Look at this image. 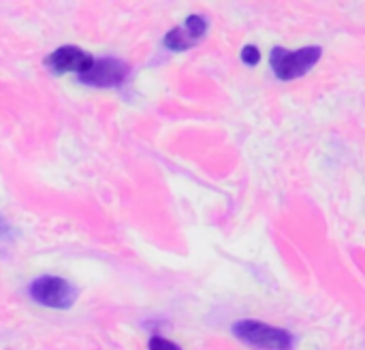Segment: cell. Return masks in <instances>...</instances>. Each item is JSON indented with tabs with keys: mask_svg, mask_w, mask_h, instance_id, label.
Masks as SVG:
<instances>
[{
	"mask_svg": "<svg viewBox=\"0 0 365 350\" xmlns=\"http://www.w3.org/2000/svg\"><path fill=\"white\" fill-rule=\"evenodd\" d=\"M233 334L242 342L261 350H293L295 344L293 334H289L287 329L265 325L261 321H240L233 325Z\"/></svg>",
	"mask_w": 365,
	"mask_h": 350,
	"instance_id": "1",
	"label": "cell"
},
{
	"mask_svg": "<svg viewBox=\"0 0 365 350\" xmlns=\"http://www.w3.org/2000/svg\"><path fill=\"white\" fill-rule=\"evenodd\" d=\"M323 49L321 47H302L297 51H289L284 47H274L269 56V64L278 79L291 81L297 77H304L310 73V68L321 60Z\"/></svg>",
	"mask_w": 365,
	"mask_h": 350,
	"instance_id": "2",
	"label": "cell"
},
{
	"mask_svg": "<svg viewBox=\"0 0 365 350\" xmlns=\"http://www.w3.org/2000/svg\"><path fill=\"white\" fill-rule=\"evenodd\" d=\"M30 297L53 310H68L77 299V289L58 276H41L30 284Z\"/></svg>",
	"mask_w": 365,
	"mask_h": 350,
	"instance_id": "3",
	"label": "cell"
},
{
	"mask_svg": "<svg viewBox=\"0 0 365 350\" xmlns=\"http://www.w3.org/2000/svg\"><path fill=\"white\" fill-rule=\"evenodd\" d=\"M128 77V64L118 58H92L79 73V81L92 88H115Z\"/></svg>",
	"mask_w": 365,
	"mask_h": 350,
	"instance_id": "4",
	"label": "cell"
},
{
	"mask_svg": "<svg viewBox=\"0 0 365 350\" xmlns=\"http://www.w3.org/2000/svg\"><path fill=\"white\" fill-rule=\"evenodd\" d=\"M207 32V21L203 15H190L184 26L173 28L165 34V47L173 49V51H182V49H190L192 45H197Z\"/></svg>",
	"mask_w": 365,
	"mask_h": 350,
	"instance_id": "5",
	"label": "cell"
},
{
	"mask_svg": "<svg viewBox=\"0 0 365 350\" xmlns=\"http://www.w3.org/2000/svg\"><path fill=\"white\" fill-rule=\"evenodd\" d=\"M90 62H92V56L75 45H64L45 58V66L56 75H60V73H77L79 75Z\"/></svg>",
	"mask_w": 365,
	"mask_h": 350,
	"instance_id": "6",
	"label": "cell"
},
{
	"mask_svg": "<svg viewBox=\"0 0 365 350\" xmlns=\"http://www.w3.org/2000/svg\"><path fill=\"white\" fill-rule=\"evenodd\" d=\"M242 60H244L246 64L255 66V64H259V60H261V51H259L255 45H246V47L242 49Z\"/></svg>",
	"mask_w": 365,
	"mask_h": 350,
	"instance_id": "7",
	"label": "cell"
},
{
	"mask_svg": "<svg viewBox=\"0 0 365 350\" xmlns=\"http://www.w3.org/2000/svg\"><path fill=\"white\" fill-rule=\"evenodd\" d=\"M150 350H182V349H180L178 344H173V342L165 340V338L154 336V338H150Z\"/></svg>",
	"mask_w": 365,
	"mask_h": 350,
	"instance_id": "8",
	"label": "cell"
},
{
	"mask_svg": "<svg viewBox=\"0 0 365 350\" xmlns=\"http://www.w3.org/2000/svg\"><path fill=\"white\" fill-rule=\"evenodd\" d=\"M6 231H9V225L0 218V237H2V235H6Z\"/></svg>",
	"mask_w": 365,
	"mask_h": 350,
	"instance_id": "9",
	"label": "cell"
}]
</instances>
